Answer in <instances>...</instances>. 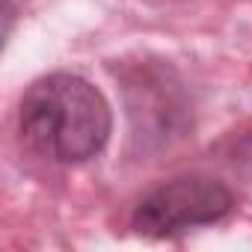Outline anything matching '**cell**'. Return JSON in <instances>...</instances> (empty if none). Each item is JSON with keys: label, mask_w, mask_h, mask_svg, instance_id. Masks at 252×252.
Instances as JSON below:
<instances>
[{"label": "cell", "mask_w": 252, "mask_h": 252, "mask_svg": "<svg viewBox=\"0 0 252 252\" xmlns=\"http://www.w3.org/2000/svg\"><path fill=\"white\" fill-rule=\"evenodd\" d=\"M18 125L30 149L57 163L95 158L113 128L110 104L86 77L57 71L39 77L21 98Z\"/></svg>", "instance_id": "1"}, {"label": "cell", "mask_w": 252, "mask_h": 252, "mask_svg": "<svg viewBox=\"0 0 252 252\" xmlns=\"http://www.w3.org/2000/svg\"><path fill=\"white\" fill-rule=\"evenodd\" d=\"M234 211V193L208 175H181L149 196L134 208V228L146 237H172L196 225L220 222Z\"/></svg>", "instance_id": "2"}, {"label": "cell", "mask_w": 252, "mask_h": 252, "mask_svg": "<svg viewBox=\"0 0 252 252\" xmlns=\"http://www.w3.org/2000/svg\"><path fill=\"white\" fill-rule=\"evenodd\" d=\"M128 113L137 137L172 140L187 128V101L169 68H140L128 80Z\"/></svg>", "instance_id": "3"}, {"label": "cell", "mask_w": 252, "mask_h": 252, "mask_svg": "<svg viewBox=\"0 0 252 252\" xmlns=\"http://www.w3.org/2000/svg\"><path fill=\"white\" fill-rule=\"evenodd\" d=\"M228 158H231V166H234V169H240L246 178H252V131L243 134L240 140H234Z\"/></svg>", "instance_id": "4"}]
</instances>
